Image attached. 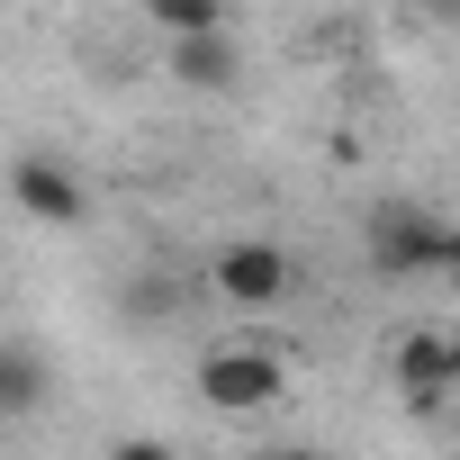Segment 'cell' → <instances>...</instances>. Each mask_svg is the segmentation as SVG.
Here are the masks:
<instances>
[{"mask_svg":"<svg viewBox=\"0 0 460 460\" xmlns=\"http://www.w3.org/2000/svg\"><path fill=\"white\" fill-rule=\"evenodd\" d=\"M361 253H370L379 280H424V271H451L460 280V226L433 217V208H415V199H388V208H370Z\"/></svg>","mask_w":460,"mask_h":460,"instance_id":"6da1fadb","label":"cell"},{"mask_svg":"<svg viewBox=\"0 0 460 460\" xmlns=\"http://www.w3.org/2000/svg\"><path fill=\"white\" fill-rule=\"evenodd\" d=\"M0 190H10V208H19V217H37V226H82V208H91L82 172H73V163H55V154H19Z\"/></svg>","mask_w":460,"mask_h":460,"instance_id":"277c9868","label":"cell"},{"mask_svg":"<svg viewBox=\"0 0 460 460\" xmlns=\"http://www.w3.org/2000/svg\"><path fill=\"white\" fill-rule=\"evenodd\" d=\"M199 397H208L217 415H262V406L289 397V370H280L271 343H217V352L199 361Z\"/></svg>","mask_w":460,"mask_h":460,"instance_id":"7a4b0ae2","label":"cell"},{"mask_svg":"<svg viewBox=\"0 0 460 460\" xmlns=\"http://www.w3.org/2000/svg\"><path fill=\"white\" fill-rule=\"evenodd\" d=\"M136 19L163 37H208V28H226V0H136Z\"/></svg>","mask_w":460,"mask_h":460,"instance_id":"ba28073f","label":"cell"},{"mask_svg":"<svg viewBox=\"0 0 460 460\" xmlns=\"http://www.w3.org/2000/svg\"><path fill=\"white\" fill-rule=\"evenodd\" d=\"M424 19H451L460 28V0H424Z\"/></svg>","mask_w":460,"mask_h":460,"instance_id":"30bf717a","label":"cell"},{"mask_svg":"<svg viewBox=\"0 0 460 460\" xmlns=\"http://www.w3.org/2000/svg\"><path fill=\"white\" fill-rule=\"evenodd\" d=\"M208 280H217V298H235V307H280V298L298 289V262H289L280 244L244 235V244H226V253L208 262Z\"/></svg>","mask_w":460,"mask_h":460,"instance_id":"3957f363","label":"cell"},{"mask_svg":"<svg viewBox=\"0 0 460 460\" xmlns=\"http://www.w3.org/2000/svg\"><path fill=\"white\" fill-rule=\"evenodd\" d=\"M262 460H325V451H262Z\"/></svg>","mask_w":460,"mask_h":460,"instance_id":"8fae6325","label":"cell"},{"mask_svg":"<svg viewBox=\"0 0 460 460\" xmlns=\"http://www.w3.org/2000/svg\"><path fill=\"white\" fill-rule=\"evenodd\" d=\"M388 379H397V397L415 415H442V397L460 388V334H397Z\"/></svg>","mask_w":460,"mask_h":460,"instance_id":"5b68a950","label":"cell"},{"mask_svg":"<svg viewBox=\"0 0 460 460\" xmlns=\"http://www.w3.org/2000/svg\"><path fill=\"white\" fill-rule=\"evenodd\" d=\"M46 406V361L37 343H0V415H37Z\"/></svg>","mask_w":460,"mask_h":460,"instance_id":"52a82bcc","label":"cell"},{"mask_svg":"<svg viewBox=\"0 0 460 460\" xmlns=\"http://www.w3.org/2000/svg\"><path fill=\"white\" fill-rule=\"evenodd\" d=\"M172 82H181V91H235V82H244L235 37H226V28H208V37H172Z\"/></svg>","mask_w":460,"mask_h":460,"instance_id":"8992f818","label":"cell"},{"mask_svg":"<svg viewBox=\"0 0 460 460\" xmlns=\"http://www.w3.org/2000/svg\"><path fill=\"white\" fill-rule=\"evenodd\" d=\"M172 298H181V289L154 271V280H136V289H127V316H145V325H154V316H172Z\"/></svg>","mask_w":460,"mask_h":460,"instance_id":"9c48e42d","label":"cell"}]
</instances>
